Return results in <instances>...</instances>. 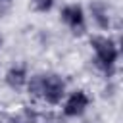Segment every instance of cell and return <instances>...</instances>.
<instances>
[{"instance_id": "52a82bcc", "label": "cell", "mask_w": 123, "mask_h": 123, "mask_svg": "<svg viewBox=\"0 0 123 123\" xmlns=\"http://www.w3.org/2000/svg\"><path fill=\"white\" fill-rule=\"evenodd\" d=\"M25 90H27V94H29L33 100H40V98H42V73H33V75H29L27 85H25Z\"/></svg>"}, {"instance_id": "8992f818", "label": "cell", "mask_w": 123, "mask_h": 123, "mask_svg": "<svg viewBox=\"0 0 123 123\" xmlns=\"http://www.w3.org/2000/svg\"><path fill=\"white\" fill-rule=\"evenodd\" d=\"M29 69L25 63H13L12 67H8V71L4 73V83L8 88H12L13 92H19V90H25V85H27V79H29Z\"/></svg>"}, {"instance_id": "9c48e42d", "label": "cell", "mask_w": 123, "mask_h": 123, "mask_svg": "<svg viewBox=\"0 0 123 123\" xmlns=\"http://www.w3.org/2000/svg\"><path fill=\"white\" fill-rule=\"evenodd\" d=\"M2 46H4V35L0 33V50H2Z\"/></svg>"}, {"instance_id": "3957f363", "label": "cell", "mask_w": 123, "mask_h": 123, "mask_svg": "<svg viewBox=\"0 0 123 123\" xmlns=\"http://www.w3.org/2000/svg\"><path fill=\"white\" fill-rule=\"evenodd\" d=\"M60 19L75 37H83L86 33V12L81 4L77 2L65 4L60 10Z\"/></svg>"}, {"instance_id": "6da1fadb", "label": "cell", "mask_w": 123, "mask_h": 123, "mask_svg": "<svg viewBox=\"0 0 123 123\" xmlns=\"http://www.w3.org/2000/svg\"><path fill=\"white\" fill-rule=\"evenodd\" d=\"M88 44L94 54V65L110 79L115 73L117 62H119V44L110 35H92L88 38Z\"/></svg>"}, {"instance_id": "8fae6325", "label": "cell", "mask_w": 123, "mask_h": 123, "mask_svg": "<svg viewBox=\"0 0 123 123\" xmlns=\"http://www.w3.org/2000/svg\"><path fill=\"white\" fill-rule=\"evenodd\" d=\"M0 123H2V121H0Z\"/></svg>"}, {"instance_id": "30bf717a", "label": "cell", "mask_w": 123, "mask_h": 123, "mask_svg": "<svg viewBox=\"0 0 123 123\" xmlns=\"http://www.w3.org/2000/svg\"><path fill=\"white\" fill-rule=\"evenodd\" d=\"M0 2H4V4H8V2H12V0H0Z\"/></svg>"}, {"instance_id": "5b68a950", "label": "cell", "mask_w": 123, "mask_h": 123, "mask_svg": "<svg viewBox=\"0 0 123 123\" xmlns=\"http://www.w3.org/2000/svg\"><path fill=\"white\" fill-rule=\"evenodd\" d=\"M88 15L92 17V23L100 29V31H110L111 29V8L104 2V0H92L88 4Z\"/></svg>"}, {"instance_id": "7a4b0ae2", "label": "cell", "mask_w": 123, "mask_h": 123, "mask_svg": "<svg viewBox=\"0 0 123 123\" xmlns=\"http://www.w3.org/2000/svg\"><path fill=\"white\" fill-rule=\"evenodd\" d=\"M67 94V83L58 73H42V102L48 106H60Z\"/></svg>"}, {"instance_id": "ba28073f", "label": "cell", "mask_w": 123, "mask_h": 123, "mask_svg": "<svg viewBox=\"0 0 123 123\" xmlns=\"http://www.w3.org/2000/svg\"><path fill=\"white\" fill-rule=\"evenodd\" d=\"M56 0H31V8L38 13H48L54 10Z\"/></svg>"}, {"instance_id": "277c9868", "label": "cell", "mask_w": 123, "mask_h": 123, "mask_svg": "<svg viewBox=\"0 0 123 123\" xmlns=\"http://www.w3.org/2000/svg\"><path fill=\"white\" fill-rule=\"evenodd\" d=\"M62 106V113L63 117L67 119H77V117H83L90 106V96L86 94V90L83 88H75L71 92L65 94L63 102L60 104Z\"/></svg>"}]
</instances>
